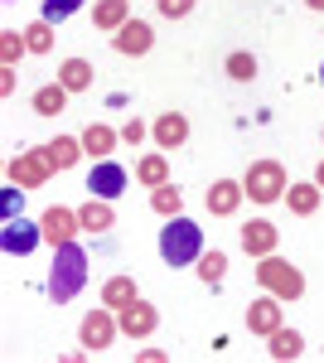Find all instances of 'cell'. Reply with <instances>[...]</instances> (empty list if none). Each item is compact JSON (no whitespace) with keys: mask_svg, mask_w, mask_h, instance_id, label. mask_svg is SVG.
<instances>
[{"mask_svg":"<svg viewBox=\"0 0 324 363\" xmlns=\"http://www.w3.org/2000/svg\"><path fill=\"white\" fill-rule=\"evenodd\" d=\"M82 286H87V252H82L78 242L54 247V267H49V301H54V306H68Z\"/></svg>","mask_w":324,"mask_h":363,"instance_id":"6da1fadb","label":"cell"},{"mask_svg":"<svg viewBox=\"0 0 324 363\" xmlns=\"http://www.w3.org/2000/svg\"><path fill=\"white\" fill-rule=\"evenodd\" d=\"M160 257L164 267H189V262H199L203 257V228L194 223V218H169L160 233Z\"/></svg>","mask_w":324,"mask_h":363,"instance_id":"7a4b0ae2","label":"cell"},{"mask_svg":"<svg viewBox=\"0 0 324 363\" xmlns=\"http://www.w3.org/2000/svg\"><path fill=\"white\" fill-rule=\"evenodd\" d=\"M257 286L271 291V296H281V301H300L305 296V277H300V267H291L286 257H262L257 262Z\"/></svg>","mask_w":324,"mask_h":363,"instance_id":"3957f363","label":"cell"},{"mask_svg":"<svg viewBox=\"0 0 324 363\" xmlns=\"http://www.w3.org/2000/svg\"><path fill=\"white\" fill-rule=\"evenodd\" d=\"M242 189L252 203H276V199H286V165L281 160H252L242 174Z\"/></svg>","mask_w":324,"mask_h":363,"instance_id":"277c9868","label":"cell"},{"mask_svg":"<svg viewBox=\"0 0 324 363\" xmlns=\"http://www.w3.org/2000/svg\"><path fill=\"white\" fill-rule=\"evenodd\" d=\"M5 174H10V184L15 189H44L49 184V174H54V160H49V150L39 145V150H20L10 165H5Z\"/></svg>","mask_w":324,"mask_h":363,"instance_id":"5b68a950","label":"cell"},{"mask_svg":"<svg viewBox=\"0 0 324 363\" xmlns=\"http://www.w3.org/2000/svg\"><path fill=\"white\" fill-rule=\"evenodd\" d=\"M121 335V325H116V310L102 306V310H87L78 325V344L87 349V354H102V349H111V339Z\"/></svg>","mask_w":324,"mask_h":363,"instance_id":"8992f818","label":"cell"},{"mask_svg":"<svg viewBox=\"0 0 324 363\" xmlns=\"http://www.w3.org/2000/svg\"><path fill=\"white\" fill-rule=\"evenodd\" d=\"M281 306H286V301H281V296H271V291H267V296H257V301L247 306V330H252L257 339H271L281 325H286Z\"/></svg>","mask_w":324,"mask_h":363,"instance_id":"52a82bcc","label":"cell"},{"mask_svg":"<svg viewBox=\"0 0 324 363\" xmlns=\"http://www.w3.org/2000/svg\"><path fill=\"white\" fill-rule=\"evenodd\" d=\"M39 228H44V242H49V247H63V242H73V238L82 233V218H78V208L54 203V208H44Z\"/></svg>","mask_w":324,"mask_h":363,"instance_id":"ba28073f","label":"cell"},{"mask_svg":"<svg viewBox=\"0 0 324 363\" xmlns=\"http://www.w3.org/2000/svg\"><path fill=\"white\" fill-rule=\"evenodd\" d=\"M116 325H121L126 339H150L160 330V310L150 306V301H131L126 310H116Z\"/></svg>","mask_w":324,"mask_h":363,"instance_id":"9c48e42d","label":"cell"},{"mask_svg":"<svg viewBox=\"0 0 324 363\" xmlns=\"http://www.w3.org/2000/svg\"><path fill=\"white\" fill-rule=\"evenodd\" d=\"M111 44H116V54H121V58H140V54H150V49H155V29L131 15L126 25L116 29V39H111Z\"/></svg>","mask_w":324,"mask_h":363,"instance_id":"30bf717a","label":"cell"},{"mask_svg":"<svg viewBox=\"0 0 324 363\" xmlns=\"http://www.w3.org/2000/svg\"><path fill=\"white\" fill-rule=\"evenodd\" d=\"M39 242H44V228L25 223V218H10V223H5V233H0V247L10 252V257H29Z\"/></svg>","mask_w":324,"mask_h":363,"instance_id":"8fae6325","label":"cell"},{"mask_svg":"<svg viewBox=\"0 0 324 363\" xmlns=\"http://www.w3.org/2000/svg\"><path fill=\"white\" fill-rule=\"evenodd\" d=\"M121 189H126V169L116 165V160H97V165H92V174H87V194L116 199Z\"/></svg>","mask_w":324,"mask_h":363,"instance_id":"7c38bea8","label":"cell"},{"mask_svg":"<svg viewBox=\"0 0 324 363\" xmlns=\"http://www.w3.org/2000/svg\"><path fill=\"white\" fill-rule=\"evenodd\" d=\"M242 199H247L242 179H213V189H208V213H213V218H233V213L242 208Z\"/></svg>","mask_w":324,"mask_h":363,"instance_id":"4fadbf2b","label":"cell"},{"mask_svg":"<svg viewBox=\"0 0 324 363\" xmlns=\"http://www.w3.org/2000/svg\"><path fill=\"white\" fill-rule=\"evenodd\" d=\"M276 242H281V233H276V223H267V218H252V223H242V252L247 257H271L276 252Z\"/></svg>","mask_w":324,"mask_h":363,"instance_id":"5bb4252c","label":"cell"},{"mask_svg":"<svg viewBox=\"0 0 324 363\" xmlns=\"http://www.w3.org/2000/svg\"><path fill=\"white\" fill-rule=\"evenodd\" d=\"M150 136H155V145H160V150H179V145L189 140V116H179V112H164V116H155Z\"/></svg>","mask_w":324,"mask_h":363,"instance_id":"9a60e30c","label":"cell"},{"mask_svg":"<svg viewBox=\"0 0 324 363\" xmlns=\"http://www.w3.org/2000/svg\"><path fill=\"white\" fill-rule=\"evenodd\" d=\"M78 218H82V233H111L116 228V208H111V199H87L78 208Z\"/></svg>","mask_w":324,"mask_h":363,"instance_id":"2e32d148","label":"cell"},{"mask_svg":"<svg viewBox=\"0 0 324 363\" xmlns=\"http://www.w3.org/2000/svg\"><path fill=\"white\" fill-rule=\"evenodd\" d=\"M126 20H131V0H97V5H92V25L97 29H111V34H116Z\"/></svg>","mask_w":324,"mask_h":363,"instance_id":"e0dca14e","label":"cell"},{"mask_svg":"<svg viewBox=\"0 0 324 363\" xmlns=\"http://www.w3.org/2000/svg\"><path fill=\"white\" fill-rule=\"evenodd\" d=\"M92 78H97V73H92L87 58H63V63H58V83L68 87V92H87Z\"/></svg>","mask_w":324,"mask_h":363,"instance_id":"ac0fdd59","label":"cell"},{"mask_svg":"<svg viewBox=\"0 0 324 363\" xmlns=\"http://www.w3.org/2000/svg\"><path fill=\"white\" fill-rule=\"evenodd\" d=\"M116 140H121V131H111L107 121H92V126L82 131V150H87V155H102V160H107L111 150H116Z\"/></svg>","mask_w":324,"mask_h":363,"instance_id":"d6986e66","label":"cell"},{"mask_svg":"<svg viewBox=\"0 0 324 363\" xmlns=\"http://www.w3.org/2000/svg\"><path fill=\"white\" fill-rule=\"evenodd\" d=\"M131 301H140V291H135V277H111V281H102V306L126 310Z\"/></svg>","mask_w":324,"mask_h":363,"instance_id":"ffe728a7","label":"cell"},{"mask_svg":"<svg viewBox=\"0 0 324 363\" xmlns=\"http://www.w3.org/2000/svg\"><path fill=\"white\" fill-rule=\"evenodd\" d=\"M44 150H49L54 169H73V165L82 160V155H87V150H82V136H58V140H49Z\"/></svg>","mask_w":324,"mask_h":363,"instance_id":"44dd1931","label":"cell"},{"mask_svg":"<svg viewBox=\"0 0 324 363\" xmlns=\"http://www.w3.org/2000/svg\"><path fill=\"white\" fill-rule=\"evenodd\" d=\"M135 179H140L145 189L169 184V155H140V160H135Z\"/></svg>","mask_w":324,"mask_h":363,"instance_id":"7402d4cb","label":"cell"},{"mask_svg":"<svg viewBox=\"0 0 324 363\" xmlns=\"http://www.w3.org/2000/svg\"><path fill=\"white\" fill-rule=\"evenodd\" d=\"M320 184H315V179H310V184H291V189H286V203H291V213H296V218H310V213H315V208H320Z\"/></svg>","mask_w":324,"mask_h":363,"instance_id":"603a6c76","label":"cell"},{"mask_svg":"<svg viewBox=\"0 0 324 363\" xmlns=\"http://www.w3.org/2000/svg\"><path fill=\"white\" fill-rule=\"evenodd\" d=\"M68 97H73V92H68L63 83L39 87V92H34V112H39V116H63V107H68Z\"/></svg>","mask_w":324,"mask_h":363,"instance_id":"cb8c5ba5","label":"cell"},{"mask_svg":"<svg viewBox=\"0 0 324 363\" xmlns=\"http://www.w3.org/2000/svg\"><path fill=\"white\" fill-rule=\"evenodd\" d=\"M267 344H271V359H281V363H291V359H300V354H305V339H300V330H286V325H281V330H276Z\"/></svg>","mask_w":324,"mask_h":363,"instance_id":"d4e9b609","label":"cell"},{"mask_svg":"<svg viewBox=\"0 0 324 363\" xmlns=\"http://www.w3.org/2000/svg\"><path fill=\"white\" fill-rule=\"evenodd\" d=\"M150 208H155L160 218H179V213H184V194H179V184H160V189H150Z\"/></svg>","mask_w":324,"mask_h":363,"instance_id":"484cf974","label":"cell"},{"mask_svg":"<svg viewBox=\"0 0 324 363\" xmlns=\"http://www.w3.org/2000/svg\"><path fill=\"white\" fill-rule=\"evenodd\" d=\"M20 54H29L25 29H5V34H0V68H15V63H20Z\"/></svg>","mask_w":324,"mask_h":363,"instance_id":"4316f807","label":"cell"},{"mask_svg":"<svg viewBox=\"0 0 324 363\" xmlns=\"http://www.w3.org/2000/svg\"><path fill=\"white\" fill-rule=\"evenodd\" d=\"M194 267H199V281H208V286H218V281L228 277V252H203V257H199V262H194Z\"/></svg>","mask_w":324,"mask_h":363,"instance_id":"83f0119b","label":"cell"},{"mask_svg":"<svg viewBox=\"0 0 324 363\" xmlns=\"http://www.w3.org/2000/svg\"><path fill=\"white\" fill-rule=\"evenodd\" d=\"M223 73H228L233 83H252V78H257V58L247 54V49H238V54H228V63H223Z\"/></svg>","mask_w":324,"mask_h":363,"instance_id":"f1b7e54d","label":"cell"},{"mask_svg":"<svg viewBox=\"0 0 324 363\" xmlns=\"http://www.w3.org/2000/svg\"><path fill=\"white\" fill-rule=\"evenodd\" d=\"M25 39H29V54H49V49H54V20L25 25Z\"/></svg>","mask_w":324,"mask_h":363,"instance_id":"f546056e","label":"cell"},{"mask_svg":"<svg viewBox=\"0 0 324 363\" xmlns=\"http://www.w3.org/2000/svg\"><path fill=\"white\" fill-rule=\"evenodd\" d=\"M82 10V0H44V20H68V15H78Z\"/></svg>","mask_w":324,"mask_h":363,"instance_id":"4dcf8cb0","label":"cell"},{"mask_svg":"<svg viewBox=\"0 0 324 363\" xmlns=\"http://www.w3.org/2000/svg\"><path fill=\"white\" fill-rule=\"evenodd\" d=\"M155 10H160L164 20H189V15H194V0H155Z\"/></svg>","mask_w":324,"mask_h":363,"instance_id":"1f68e13d","label":"cell"},{"mask_svg":"<svg viewBox=\"0 0 324 363\" xmlns=\"http://www.w3.org/2000/svg\"><path fill=\"white\" fill-rule=\"evenodd\" d=\"M121 140H126V145H140V140H145V121H126V126H121Z\"/></svg>","mask_w":324,"mask_h":363,"instance_id":"d6a6232c","label":"cell"},{"mask_svg":"<svg viewBox=\"0 0 324 363\" xmlns=\"http://www.w3.org/2000/svg\"><path fill=\"white\" fill-rule=\"evenodd\" d=\"M0 92H5V97L15 92V68H0Z\"/></svg>","mask_w":324,"mask_h":363,"instance_id":"836d02e7","label":"cell"},{"mask_svg":"<svg viewBox=\"0 0 324 363\" xmlns=\"http://www.w3.org/2000/svg\"><path fill=\"white\" fill-rule=\"evenodd\" d=\"M315 184H320V189H324V160H320V169H315Z\"/></svg>","mask_w":324,"mask_h":363,"instance_id":"e575fe53","label":"cell"},{"mask_svg":"<svg viewBox=\"0 0 324 363\" xmlns=\"http://www.w3.org/2000/svg\"><path fill=\"white\" fill-rule=\"evenodd\" d=\"M305 5H310V10H324V0H305Z\"/></svg>","mask_w":324,"mask_h":363,"instance_id":"d590c367","label":"cell"},{"mask_svg":"<svg viewBox=\"0 0 324 363\" xmlns=\"http://www.w3.org/2000/svg\"><path fill=\"white\" fill-rule=\"evenodd\" d=\"M320 83H324V68H320Z\"/></svg>","mask_w":324,"mask_h":363,"instance_id":"8d00e7d4","label":"cell"}]
</instances>
